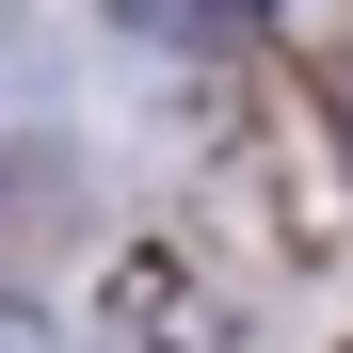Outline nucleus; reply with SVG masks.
I'll list each match as a JSON object with an SVG mask.
<instances>
[]
</instances>
